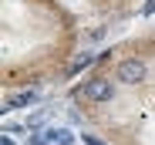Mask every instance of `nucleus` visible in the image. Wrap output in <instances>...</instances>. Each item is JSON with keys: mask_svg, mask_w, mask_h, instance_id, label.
<instances>
[{"mask_svg": "<svg viewBox=\"0 0 155 145\" xmlns=\"http://www.w3.org/2000/svg\"><path fill=\"white\" fill-rule=\"evenodd\" d=\"M142 14H155V0H148V4L142 7Z\"/></svg>", "mask_w": 155, "mask_h": 145, "instance_id": "obj_5", "label": "nucleus"}, {"mask_svg": "<svg viewBox=\"0 0 155 145\" xmlns=\"http://www.w3.org/2000/svg\"><path fill=\"white\" fill-rule=\"evenodd\" d=\"M37 101V88H27V91H17L14 98L4 105V111H14V108H24V105H34Z\"/></svg>", "mask_w": 155, "mask_h": 145, "instance_id": "obj_3", "label": "nucleus"}, {"mask_svg": "<svg viewBox=\"0 0 155 145\" xmlns=\"http://www.w3.org/2000/svg\"><path fill=\"white\" fill-rule=\"evenodd\" d=\"M115 78H118L121 84H142V81L148 78V68H145V61H138V58H128V61L118 64Z\"/></svg>", "mask_w": 155, "mask_h": 145, "instance_id": "obj_2", "label": "nucleus"}, {"mask_svg": "<svg viewBox=\"0 0 155 145\" xmlns=\"http://www.w3.org/2000/svg\"><path fill=\"white\" fill-rule=\"evenodd\" d=\"M4 145H14V142H10V138H4Z\"/></svg>", "mask_w": 155, "mask_h": 145, "instance_id": "obj_6", "label": "nucleus"}, {"mask_svg": "<svg viewBox=\"0 0 155 145\" xmlns=\"http://www.w3.org/2000/svg\"><path fill=\"white\" fill-rule=\"evenodd\" d=\"M44 138H47L51 145H71V132H64V128H51Z\"/></svg>", "mask_w": 155, "mask_h": 145, "instance_id": "obj_4", "label": "nucleus"}, {"mask_svg": "<svg viewBox=\"0 0 155 145\" xmlns=\"http://www.w3.org/2000/svg\"><path fill=\"white\" fill-rule=\"evenodd\" d=\"M78 94L88 98V101H94V105H105V101L115 98V84L108 78H91V81H84L81 88H78Z\"/></svg>", "mask_w": 155, "mask_h": 145, "instance_id": "obj_1", "label": "nucleus"}]
</instances>
